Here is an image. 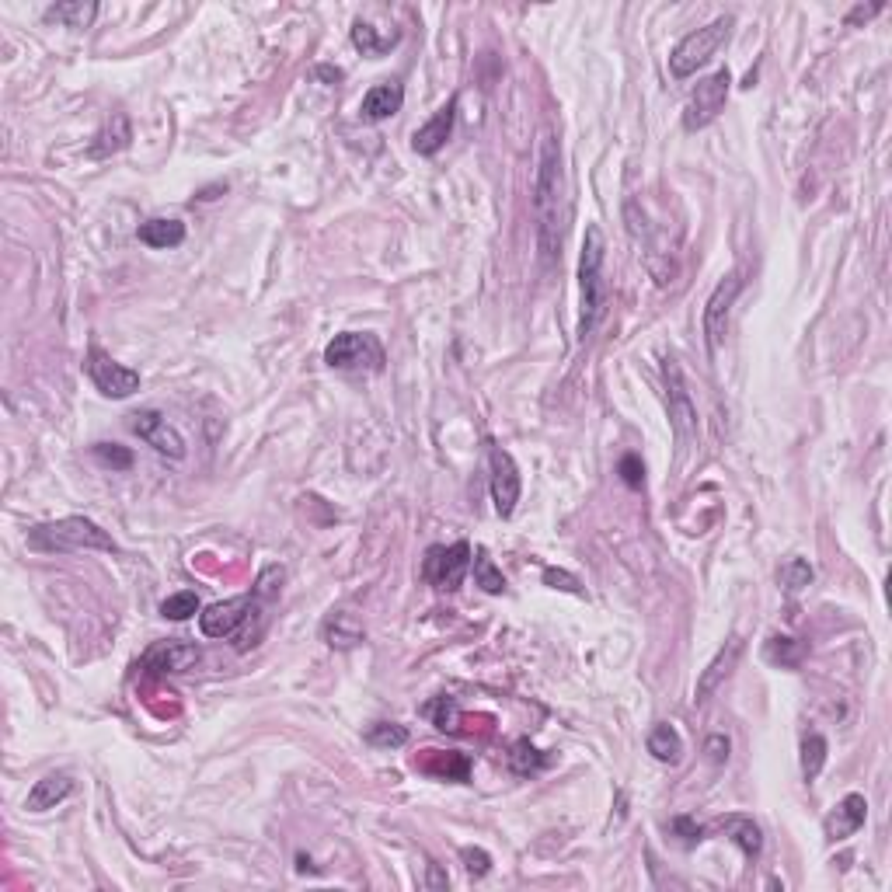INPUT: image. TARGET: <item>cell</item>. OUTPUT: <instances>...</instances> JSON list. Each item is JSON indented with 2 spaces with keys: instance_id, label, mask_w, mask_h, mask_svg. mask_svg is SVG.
I'll list each match as a JSON object with an SVG mask.
<instances>
[{
  "instance_id": "12",
  "label": "cell",
  "mask_w": 892,
  "mask_h": 892,
  "mask_svg": "<svg viewBox=\"0 0 892 892\" xmlns=\"http://www.w3.org/2000/svg\"><path fill=\"white\" fill-rule=\"evenodd\" d=\"M663 373H666V391H669V422H673L676 443H687L697 436V408H694V401H690L676 359H666Z\"/></svg>"
},
{
  "instance_id": "41",
  "label": "cell",
  "mask_w": 892,
  "mask_h": 892,
  "mask_svg": "<svg viewBox=\"0 0 892 892\" xmlns=\"http://www.w3.org/2000/svg\"><path fill=\"white\" fill-rule=\"evenodd\" d=\"M704 753H708L711 764H725V760H729V739H725V736H708V739H704Z\"/></svg>"
},
{
  "instance_id": "27",
  "label": "cell",
  "mask_w": 892,
  "mask_h": 892,
  "mask_svg": "<svg viewBox=\"0 0 892 892\" xmlns=\"http://www.w3.org/2000/svg\"><path fill=\"white\" fill-rule=\"evenodd\" d=\"M98 14V4H84V0H70V4H56L46 11L49 21H56V25L63 28H88L91 21H95Z\"/></svg>"
},
{
  "instance_id": "33",
  "label": "cell",
  "mask_w": 892,
  "mask_h": 892,
  "mask_svg": "<svg viewBox=\"0 0 892 892\" xmlns=\"http://www.w3.org/2000/svg\"><path fill=\"white\" fill-rule=\"evenodd\" d=\"M366 743L384 746V750H398V746L408 743V729L398 722H373L370 729H366Z\"/></svg>"
},
{
  "instance_id": "32",
  "label": "cell",
  "mask_w": 892,
  "mask_h": 892,
  "mask_svg": "<svg viewBox=\"0 0 892 892\" xmlns=\"http://www.w3.org/2000/svg\"><path fill=\"white\" fill-rule=\"evenodd\" d=\"M823 764H826V739L812 732V736H805V743H802V778L812 784L819 774H823Z\"/></svg>"
},
{
  "instance_id": "36",
  "label": "cell",
  "mask_w": 892,
  "mask_h": 892,
  "mask_svg": "<svg viewBox=\"0 0 892 892\" xmlns=\"http://www.w3.org/2000/svg\"><path fill=\"white\" fill-rule=\"evenodd\" d=\"M669 833H676L683 844L694 847V844H701V840L708 837V826L694 823L690 816H676V819H669Z\"/></svg>"
},
{
  "instance_id": "15",
  "label": "cell",
  "mask_w": 892,
  "mask_h": 892,
  "mask_svg": "<svg viewBox=\"0 0 892 892\" xmlns=\"http://www.w3.org/2000/svg\"><path fill=\"white\" fill-rule=\"evenodd\" d=\"M453 115H457V98H446V105H440V109L433 112V119L426 122V126L415 129L412 136V150L422 157H433L443 150V143L450 140L453 133Z\"/></svg>"
},
{
  "instance_id": "17",
  "label": "cell",
  "mask_w": 892,
  "mask_h": 892,
  "mask_svg": "<svg viewBox=\"0 0 892 892\" xmlns=\"http://www.w3.org/2000/svg\"><path fill=\"white\" fill-rule=\"evenodd\" d=\"M708 833H725L746 858H760V851H764V833L750 816H722L708 826Z\"/></svg>"
},
{
  "instance_id": "43",
  "label": "cell",
  "mask_w": 892,
  "mask_h": 892,
  "mask_svg": "<svg viewBox=\"0 0 892 892\" xmlns=\"http://www.w3.org/2000/svg\"><path fill=\"white\" fill-rule=\"evenodd\" d=\"M429 889H446V875L440 872V865H429Z\"/></svg>"
},
{
  "instance_id": "16",
  "label": "cell",
  "mask_w": 892,
  "mask_h": 892,
  "mask_svg": "<svg viewBox=\"0 0 892 892\" xmlns=\"http://www.w3.org/2000/svg\"><path fill=\"white\" fill-rule=\"evenodd\" d=\"M739 656H743V638H729V642L722 645V649L715 652V659H711L708 666H704V673L697 676V687H694V701H708L711 694L718 690V683L725 680V676L736 669Z\"/></svg>"
},
{
  "instance_id": "40",
  "label": "cell",
  "mask_w": 892,
  "mask_h": 892,
  "mask_svg": "<svg viewBox=\"0 0 892 892\" xmlns=\"http://www.w3.org/2000/svg\"><path fill=\"white\" fill-rule=\"evenodd\" d=\"M621 478H624V485H628V488H642L645 467H642V460H638L635 453H628V457L621 460Z\"/></svg>"
},
{
  "instance_id": "11",
  "label": "cell",
  "mask_w": 892,
  "mask_h": 892,
  "mask_svg": "<svg viewBox=\"0 0 892 892\" xmlns=\"http://www.w3.org/2000/svg\"><path fill=\"white\" fill-rule=\"evenodd\" d=\"M129 429H133V433L140 436V440L147 443V446H154L161 457H171V460H182L185 457L182 433H178V429L171 426V422L164 419L161 412H154V408H143V412L129 415Z\"/></svg>"
},
{
  "instance_id": "25",
  "label": "cell",
  "mask_w": 892,
  "mask_h": 892,
  "mask_svg": "<svg viewBox=\"0 0 892 892\" xmlns=\"http://www.w3.org/2000/svg\"><path fill=\"white\" fill-rule=\"evenodd\" d=\"M649 753L659 760V764H680L683 757V739L673 725H656L649 732Z\"/></svg>"
},
{
  "instance_id": "10",
  "label": "cell",
  "mask_w": 892,
  "mask_h": 892,
  "mask_svg": "<svg viewBox=\"0 0 892 892\" xmlns=\"http://www.w3.org/2000/svg\"><path fill=\"white\" fill-rule=\"evenodd\" d=\"M743 286H746V279L739 276V272H729V276H725L722 283L711 290L708 304H704V338H708V349L711 352L722 345L725 332H729L732 304H736V297L743 293Z\"/></svg>"
},
{
  "instance_id": "28",
  "label": "cell",
  "mask_w": 892,
  "mask_h": 892,
  "mask_svg": "<svg viewBox=\"0 0 892 892\" xmlns=\"http://www.w3.org/2000/svg\"><path fill=\"white\" fill-rule=\"evenodd\" d=\"M544 767H548V757H544L530 739H520V743L509 750V771L520 774V778H530V774L544 771Z\"/></svg>"
},
{
  "instance_id": "22",
  "label": "cell",
  "mask_w": 892,
  "mask_h": 892,
  "mask_svg": "<svg viewBox=\"0 0 892 892\" xmlns=\"http://www.w3.org/2000/svg\"><path fill=\"white\" fill-rule=\"evenodd\" d=\"M415 767L433 778H446V781H467L471 778V760L464 753H440V750H426V757L415 760Z\"/></svg>"
},
{
  "instance_id": "18",
  "label": "cell",
  "mask_w": 892,
  "mask_h": 892,
  "mask_svg": "<svg viewBox=\"0 0 892 892\" xmlns=\"http://www.w3.org/2000/svg\"><path fill=\"white\" fill-rule=\"evenodd\" d=\"M865 819H868L865 795H847L844 802H840L837 809L826 816L823 830H826V837H830V840H844V837H851V833H858L861 826H865Z\"/></svg>"
},
{
  "instance_id": "3",
  "label": "cell",
  "mask_w": 892,
  "mask_h": 892,
  "mask_svg": "<svg viewBox=\"0 0 892 892\" xmlns=\"http://www.w3.org/2000/svg\"><path fill=\"white\" fill-rule=\"evenodd\" d=\"M28 548L46 555H67V551H115V541L88 516H67V520L42 523L28 530Z\"/></svg>"
},
{
  "instance_id": "42",
  "label": "cell",
  "mask_w": 892,
  "mask_h": 892,
  "mask_svg": "<svg viewBox=\"0 0 892 892\" xmlns=\"http://www.w3.org/2000/svg\"><path fill=\"white\" fill-rule=\"evenodd\" d=\"M882 7L886 4H872V7H854L851 14H847V21H851V25H858V21H868V18H875V14L882 11Z\"/></svg>"
},
{
  "instance_id": "31",
  "label": "cell",
  "mask_w": 892,
  "mask_h": 892,
  "mask_svg": "<svg viewBox=\"0 0 892 892\" xmlns=\"http://www.w3.org/2000/svg\"><path fill=\"white\" fill-rule=\"evenodd\" d=\"M422 715H426L440 732L460 729V711H457V701H453V697H433V701L422 708Z\"/></svg>"
},
{
  "instance_id": "6",
  "label": "cell",
  "mask_w": 892,
  "mask_h": 892,
  "mask_svg": "<svg viewBox=\"0 0 892 892\" xmlns=\"http://www.w3.org/2000/svg\"><path fill=\"white\" fill-rule=\"evenodd\" d=\"M729 91H732L729 70H715L711 77H704V81L697 84L694 95H690L687 109H683V129H687V133H697V129H704L708 122H715L718 115L725 112Z\"/></svg>"
},
{
  "instance_id": "1",
  "label": "cell",
  "mask_w": 892,
  "mask_h": 892,
  "mask_svg": "<svg viewBox=\"0 0 892 892\" xmlns=\"http://www.w3.org/2000/svg\"><path fill=\"white\" fill-rule=\"evenodd\" d=\"M534 220L544 265H555L561 258V241H565V175H561V147L551 133L541 136V150H537Z\"/></svg>"
},
{
  "instance_id": "23",
  "label": "cell",
  "mask_w": 892,
  "mask_h": 892,
  "mask_svg": "<svg viewBox=\"0 0 892 892\" xmlns=\"http://www.w3.org/2000/svg\"><path fill=\"white\" fill-rule=\"evenodd\" d=\"M136 237H140L147 248H178V244L185 241V223L171 220V217H154V220L140 223Z\"/></svg>"
},
{
  "instance_id": "29",
  "label": "cell",
  "mask_w": 892,
  "mask_h": 892,
  "mask_svg": "<svg viewBox=\"0 0 892 892\" xmlns=\"http://www.w3.org/2000/svg\"><path fill=\"white\" fill-rule=\"evenodd\" d=\"M474 586H481L485 589V593H492V596H499V593H506V575L499 572V568H495V561L488 558V551L485 548H478L474 551Z\"/></svg>"
},
{
  "instance_id": "37",
  "label": "cell",
  "mask_w": 892,
  "mask_h": 892,
  "mask_svg": "<svg viewBox=\"0 0 892 892\" xmlns=\"http://www.w3.org/2000/svg\"><path fill=\"white\" fill-rule=\"evenodd\" d=\"M95 457L105 460V464H112L115 471H129V467H133V453H129L126 446H119V443H98Z\"/></svg>"
},
{
  "instance_id": "26",
  "label": "cell",
  "mask_w": 892,
  "mask_h": 892,
  "mask_svg": "<svg viewBox=\"0 0 892 892\" xmlns=\"http://www.w3.org/2000/svg\"><path fill=\"white\" fill-rule=\"evenodd\" d=\"M321 635H325V642L332 649H352V645L363 642V628L349 614H332L325 621V628H321Z\"/></svg>"
},
{
  "instance_id": "30",
  "label": "cell",
  "mask_w": 892,
  "mask_h": 892,
  "mask_svg": "<svg viewBox=\"0 0 892 892\" xmlns=\"http://www.w3.org/2000/svg\"><path fill=\"white\" fill-rule=\"evenodd\" d=\"M394 42H398V32H394V35H377V28L366 25V21H356V25H352V46L363 49V56H384Z\"/></svg>"
},
{
  "instance_id": "14",
  "label": "cell",
  "mask_w": 892,
  "mask_h": 892,
  "mask_svg": "<svg viewBox=\"0 0 892 892\" xmlns=\"http://www.w3.org/2000/svg\"><path fill=\"white\" fill-rule=\"evenodd\" d=\"M203 659L199 645H189L182 638H168V642H157L154 649H147V656L140 659V666L154 676H168V673H185Z\"/></svg>"
},
{
  "instance_id": "7",
  "label": "cell",
  "mask_w": 892,
  "mask_h": 892,
  "mask_svg": "<svg viewBox=\"0 0 892 892\" xmlns=\"http://www.w3.org/2000/svg\"><path fill=\"white\" fill-rule=\"evenodd\" d=\"M467 568H471V544L467 541H457L450 544V548H429L426 551V561H422V575H426L429 586L436 589H446V593H453V589L464 582Z\"/></svg>"
},
{
  "instance_id": "9",
  "label": "cell",
  "mask_w": 892,
  "mask_h": 892,
  "mask_svg": "<svg viewBox=\"0 0 892 892\" xmlns=\"http://www.w3.org/2000/svg\"><path fill=\"white\" fill-rule=\"evenodd\" d=\"M84 366H88L91 384H95L105 398L122 401V398H129L133 391H140V373L129 370V366H122V363H115L109 352L98 349V345L88 352V363H84Z\"/></svg>"
},
{
  "instance_id": "39",
  "label": "cell",
  "mask_w": 892,
  "mask_h": 892,
  "mask_svg": "<svg viewBox=\"0 0 892 892\" xmlns=\"http://www.w3.org/2000/svg\"><path fill=\"white\" fill-rule=\"evenodd\" d=\"M460 861H464L467 875H474V879L488 875V868H492V858H488L481 847H464V851H460Z\"/></svg>"
},
{
  "instance_id": "21",
  "label": "cell",
  "mask_w": 892,
  "mask_h": 892,
  "mask_svg": "<svg viewBox=\"0 0 892 892\" xmlns=\"http://www.w3.org/2000/svg\"><path fill=\"white\" fill-rule=\"evenodd\" d=\"M129 140H133V129H129V115L126 112H112V119L102 126V133L95 136V143H91L88 157H95V161H102V157H112L119 154L122 147H129Z\"/></svg>"
},
{
  "instance_id": "5",
  "label": "cell",
  "mask_w": 892,
  "mask_h": 892,
  "mask_svg": "<svg viewBox=\"0 0 892 892\" xmlns=\"http://www.w3.org/2000/svg\"><path fill=\"white\" fill-rule=\"evenodd\" d=\"M325 363L332 366V370L377 373V370H384V345H380V338L370 332H342L328 342Z\"/></svg>"
},
{
  "instance_id": "2",
  "label": "cell",
  "mask_w": 892,
  "mask_h": 892,
  "mask_svg": "<svg viewBox=\"0 0 892 892\" xmlns=\"http://www.w3.org/2000/svg\"><path fill=\"white\" fill-rule=\"evenodd\" d=\"M603 258H607V237L596 223L586 227V241H582L579 255V286H582V314H579V338L593 335L596 325L607 311V279H603Z\"/></svg>"
},
{
  "instance_id": "19",
  "label": "cell",
  "mask_w": 892,
  "mask_h": 892,
  "mask_svg": "<svg viewBox=\"0 0 892 892\" xmlns=\"http://www.w3.org/2000/svg\"><path fill=\"white\" fill-rule=\"evenodd\" d=\"M401 105H405V91H401V84L384 81V84H373V88L363 95L359 115H363L366 122H384V119H391V115H398Z\"/></svg>"
},
{
  "instance_id": "4",
  "label": "cell",
  "mask_w": 892,
  "mask_h": 892,
  "mask_svg": "<svg viewBox=\"0 0 892 892\" xmlns=\"http://www.w3.org/2000/svg\"><path fill=\"white\" fill-rule=\"evenodd\" d=\"M732 25H736V21L725 14V18H715L711 25H704V28H697V32L683 35V39L673 46V53H669V74H673L676 81H683V77L697 74V70H701L704 63H708L711 56H715L718 49L725 46V39H729Z\"/></svg>"
},
{
  "instance_id": "38",
  "label": "cell",
  "mask_w": 892,
  "mask_h": 892,
  "mask_svg": "<svg viewBox=\"0 0 892 892\" xmlns=\"http://www.w3.org/2000/svg\"><path fill=\"white\" fill-rule=\"evenodd\" d=\"M544 586L561 589V593H572V596H582V582L575 579L572 572H565V568H544Z\"/></svg>"
},
{
  "instance_id": "35",
  "label": "cell",
  "mask_w": 892,
  "mask_h": 892,
  "mask_svg": "<svg viewBox=\"0 0 892 892\" xmlns=\"http://www.w3.org/2000/svg\"><path fill=\"white\" fill-rule=\"evenodd\" d=\"M812 565L805 558H788L781 565V572H778V579H781V586L788 589V593H802L805 586H809L812 582Z\"/></svg>"
},
{
  "instance_id": "20",
  "label": "cell",
  "mask_w": 892,
  "mask_h": 892,
  "mask_svg": "<svg viewBox=\"0 0 892 892\" xmlns=\"http://www.w3.org/2000/svg\"><path fill=\"white\" fill-rule=\"evenodd\" d=\"M74 791V778L70 774H46L42 781H35V788L28 791L25 798V809L28 812H46V809H56V805L63 802V798Z\"/></svg>"
},
{
  "instance_id": "24",
  "label": "cell",
  "mask_w": 892,
  "mask_h": 892,
  "mask_svg": "<svg viewBox=\"0 0 892 892\" xmlns=\"http://www.w3.org/2000/svg\"><path fill=\"white\" fill-rule=\"evenodd\" d=\"M764 656H767V663H774V666L798 669V666L805 663V656H809V645H805V642H798V638L774 635L771 642H767Z\"/></svg>"
},
{
  "instance_id": "8",
  "label": "cell",
  "mask_w": 892,
  "mask_h": 892,
  "mask_svg": "<svg viewBox=\"0 0 892 892\" xmlns=\"http://www.w3.org/2000/svg\"><path fill=\"white\" fill-rule=\"evenodd\" d=\"M488 485H492V502L499 516H513L516 502H520V467L502 450L499 443H488Z\"/></svg>"
},
{
  "instance_id": "13",
  "label": "cell",
  "mask_w": 892,
  "mask_h": 892,
  "mask_svg": "<svg viewBox=\"0 0 892 892\" xmlns=\"http://www.w3.org/2000/svg\"><path fill=\"white\" fill-rule=\"evenodd\" d=\"M255 610V596H234V600H220L199 614V628L206 638H227L241 628Z\"/></svg>"
},
{
  "instance_id": "44",
  "label": "cell",
  "mask_w": 892,
  "mask_h": 892,
  "mask_svg": "<svg viewBox=\"0 0 892 892\" xmlns=\"http://www.w3.org/2000/svg\"><path fill=\"white\" fill-rule=\"evenodd\" d=\"M318 77H321V81H328V84H338L345 74L338 67H318Z\"/></svg>"
},
{
  "instance_id": "34",
  "label": "cell",
  "mask_w": 892,
  "mask_h": 892,
  "mask_svg": "<svg viewBox=\"0 0 892 892\" xmlns=\"http://www.w3.org/2000/svg\"><path fill=\"white\" fill-rule=\"evenodd\" d=\"M199 614V593L185 589V593H175L161 603V617L164 621H189V617Z\"/></svg>"
}]
</instances>
